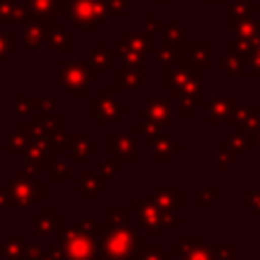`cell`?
<instances>
[{"mask_svg":"<svg viewBox=\"0 0 260 260\" xmlns=\"http://www.w3.org/2000/svg\"><path fill=\"white\" fill-rule=\"evenodd\" d=\"M144 24H146V30H150V32H154V30H162V26H165V24L156 22V20L152 18V14H146V16H144Z\"/></svg>","mask_w":260,"mask_h":260,"instance_id":"cell-27","label":"cell"},{"mask_svg":"<svg viewBox=\"0 0 260 260\" xmlns=\"http://www.w3.org/2000/svg\"><path fill=\"white\" fill-rule=\"evenodd\" d=\"M26 41H28V45H39V41H41V30H39V28H32V30H28V35H26Z\"/></svg>","mask_w":260,"mask_h":260,"instance_id":"cell-28","label":"cell"},{"mask_svg":"<svg viewBox=\"0 0 260 260\" xmlns=\"http://www.w3.org/2000/svg\"><path fill=\"white\" fill-rule=\"evenodd\" d=\"M177 150H181V146L171 140V134H162L160 132L156 136V140H154V154H156V158H160V156L162 158H169Z\"/></svg>","mask_w":260,"mask_h":260,"instance_id":"cell-14","label":"cell"},{"mask_svg":"<svg viewBox=\"0 0 260 260\" xmlns=\"http://www.w3.org/2000/svg\"><path fill=\"white\" fill-rule=\"evenodd\" d=\"M195 106H197V98H195V95H183V98H181V110H183L185 116H189V112H191Z\"/></svg>","mask_w":260,"mask_h":260,"instance_id":"cell-25","label":"cell"},{"mask_svg":"<svg viewBox=\"0 0 260 260\" xmlns=\"http://www.w3.org/2000/svg\"><path fill=\"white\" fill-rule=\"evenodd\" d=\"M228 144H234V148L242 150V148H246V136H244V134H240V132L230 134V136H228Z\"/></svg>","mask_w":260,"mask_h":260,"instance_id":"cell-26","label":"cell"},{"mask_svg":"<svg viewBox=\"0 0 260 260\" xmlns=\"http://www.w3.org/2000/svg\"><path fill=\"white\" fill-rule=\"evenodd\" d=\"M71 20H75L81 28L95 30L106 20V4L104 0H71L69 6Z\"/></svg>","mask_w":260,"mask_h":260,"instance_id":"cell-1","label":"cell"},{"mask_svg":"<svg viewBox=\"0 0 260 260\" xmlns=\"http://www.w3.org/2000/svg\"><path fill=\"white\" fill-rule=\"evenodd\" d=\"M230 53L232 55H238V57H248L250 53H252V49L256 47V43H250V41H244V39H234V41H230Z\"/></svg>","mask_w":260,"mask_h":260,"instance_id":"cell-19","label":"cell"},{"mask_svg":"<svg viewBox=\"0 0 260 260\" xmlns=\"http://www.w3.org/2000/svg\"><path fill=\"white\" fill-rule=\"evenodd\" d=\"M171 102L167 98L160 95H152L148 98L146 106H144V120L150 124H171Z\"/></svg>","mask_w":260,"mask_h":260,"instance_id":"cell-4","label":"cell"},{"mask_svg":"<svg viewBox=\"0 0 260 260\" xmlns=\"http://www.w3.org/2000/svg\"><path fill=\"white\" fill-rule=\"evenodd\" d=\"M230 28L238 22V20H242V18H248V16H252L254 14V10H256V6L254 4H250L248 0H236L234 4H230Z\"/></svg>","mask_w":260,"mask_h":260,"instance_id":"cell-12","label":"cell"},{"mask_svg":"<svg viewBox=\"0 0 260 260\" xmlns=\"http://www.w3.org/2000/svg\"><path fill=\"white\" fill-rule=\"evenodd\" d=\"M51 45H53L57 51H67V49H69V37L59 28V30H57V35H53Z\"/></svg>","mask_w":260,"mask_h":260,"instance_id":"cell-22","label":"cell"},{"mask_svg":"<svg viewBox=\"0 0 260 260\" xmlns=\"http://www.w3.org/2000/svg\"><path fill=\"white\" fill-rule=\"evenodd\" d=\"M104 4H106V10L114 14H120L126 8V0H104Z\"/></svg>","mask_w":260,"mask_h":260,"instance_id":"cell-24","label":"cell"},{"mask_svg":"<svg viewBox=\"0 0 260 260\" xmlns=\"http://www.w3.org/2000/svg\"><path fill=\"white\" fill-rule=\"evenodd\" d=\"M126 43L136 51V53H140L142 57H144V53L150 49V45H152V32L150 30H140V32H128L126 35Z\"/></svg>","mask_w":260,"mask_h":260,"instance_id":"cell-11","label":"cell"},{"mask_svg":"<svg viewBox=\"0 0 260 260\" xmlns=\"http://www.w3.org/2000/svg\"><path fill=\"white\" fill-rule=\"evenodd\" d=\"M30 6L35 8L37 14L49 16V14L55 12V8H57V0H30Z\"/></svg>","mask_w":260,"mask_h":260,"instance_id":"cell-20","label":"cell"},{"mask_svg":"<svg viewBox=\"0 0 260 260\" xmlns=\"http://www.w3.org/2000/svg\"><path fill=\"white\" fill-rule=\"evenodd\" d=\"M116 55H118L116 51H110V49H108V45H106V43H102V45H100V49H98V51H93V53L89 55V59H87V63H89V67H91V77H95L100 69H106V67L110 65V61H112Z\"/></svg>","mask_w":260,"mask_h":260,"instance_id":"cell-9","label":"cell"},{"mask_svg":"<svg viewBox=\"0 0 260 260\" xmlns=\"http://www.w3.org/2000/svg\"><path fill=\"white\" fill-rule=\"evenodd\" d=\"M236 100L234 98H213L209 102V122L211 124H221V122H234V114H236Z\"/></svg>","mask_w":260,"mask_h":260,"instance_id":"cell-5","label":"cell"},{"mask_svg":"<svg viewBox=\"0 0 260 260\" xmlns=\"http://www.w3.org/2000/svg\"><path fill=\"white\" fill-rule=\"evenodd\" d=\"M63 85L73 93H87L89 77L83 63H67L63 67Z\"/></svg>","mask_w":260,"mask_h":260,"instance_id":"cell-3","label":"cell"},{"mask_svg":"<svg viewBox=\"0 0 260 260\" xmlns=\"http://www.w3.org/2000/svg\"><path fill=\"white\" fill-rule=\"evenodd\" d=\"M158 59L162 61V65H173L177 59H181V43H169L165 45V49L158 51Z\"/></svg>","mask_w":260,"mask_h":260,"instance_id":"cell-17","label":"cell"},{"mask_svg":"<svg viewBox=\"0 0 260 260\" xmlns=\"http://www.w3.org/2000/svg\"><path fill=\"white\" fill-rule=\"evenodd\" d=\"M232 124H236V126H238V132L244 134V136H246L248 132H254V128H256V124H258L256 108L248 106V108H244V110H236Z\"/></svg>","mask_w":260,"mask_h":260,"instance_id":"cell-7","label":"cell"},{"mask_svg":"<svg viewBox=\"0 0 260 260\" xmlns=\"http://www.w3.org/2000/svg\"><path fill=\"white\" fill-rule=\"evenodd\" d=\"M191 49V61L197 69H207L209 65V43L207 41H193L189 45Z\"/></svg>","mask_w":260,"mask_h":260,"instance_id":"cell-10","label":"cell"},{"mask_svg":"<svg viewBox=\"0 0 260 260\" xmlns=\"http://www.w3.org/2000/svg\"><path fill=\"white\" fill-rule=\"evenodd\" d=\"M232 30L238 35V39H244V41H250V43H258L260 41V24L250 16L238 20L232 26Z\"/></svg>","mask_w":260,"mask_h":260,"instance_id":"cell-8","label":"cell"},{"mask_svg":"<svg viewBox=\"0 0 260 260\" xmlns=\"http://www.w3.org/2000/svg\"><path fill=\"white\" fill-rule=\"evenodd\" d=\"M98 148H95V144L93 142H89L85 136H73V146H71V152H73V156L77 158L79 154L81 156H85V154H89V152H95Z\"/></svg>","mask_w":260,"mask_h":260,"instance_id":"cell-18","label":"cell"},{"mask_svg":"<svg viewBox=\"0 0 260 260\" xmlns=\"http://www.w3.org/2000/svg\"><path fill=\"white\" fill-rule=\"evenodd\" d=\"M116 53L124 59V63H126L128 67H140V65H142V55L136 53L126 41H124V43H118V51H116Z\"/></svg>","mask_w":260,"mask_h":260,"instance_id":"cell-16","label":"cell"},{"mask_svg":"<svg viewBox=\"0 0 260 260\" xmlns=\"http://www.w3.org/2000/svg\"><path fill=\"white\" fill-rule=\"evenodd\" d=\"M116 79L120 87H140V81H142L140 67H124L116 73Z\"/></svg>","mask_w":260,"mask_h":260,"instance_id":"cell-13","label":"cell"},{"mask_svg":"<svg viewBox=\"0 0 260 260\" xmlns=\"http://www.w3.org/2000/svg\"><path fill=\"white\" fill-rule=\"evenodd\" d=\"M124 112L126 110H124V106H120L116 102V91L112 87L100 89V93L91 100V114L98 116L100 124H110Z\"/></svg>","mask_w":260,"mask_h":260,"instance_id":"cell-2","label":"cell"},{"mask_svg":"<svg viewBox=\"0 0 260 260\" xmlns=\"http://www.w3.org/2000/svg\"><path fill=\"white\" fill-rule=\"evenodd\" d=\"M248 63H250V67L254 69L256 77L260 79V41L256 43V47H254V49H252V53L248 55Z\"/></svg>","mask_w":260,"mask_h":260,"instance_id":"cell-23","label":"cell"},{"mask_svg":"<svg viewBox=\"0 0 260 260\" xmlns=\"http://www.w3.org/2000/svg\"><path fill=\"white\" fill-rule=\"evenodd\" d=\"M162 30H165V39L169 43H181V37H183L181 24H165Z\"/></svg>","mask_w":260,"mask_h":260,"instance_id":"cell-21","label":"cell"},{"mask_svg":"<svg viewBox=\"0 0 260 260\" xmlns=\"http://www.w3.org/2000/svg\"><path fill=\"white\" fill-rule=\"evenodd\" d=\"M108 142H110V152H116L120 158H134L136 142H134L132 136H128V134H110Z\"/></svg>","mask_w":260,"mask_h":260,"instance_id":"cell-6","label":"cell"},{"mask_svg":"<svg viewBox=\"0 0 260 260\" xmlns=\"http://www.w3.org/2000/svg\"><path fill=\"white\" fill-rule=\"evenodd\" d=\"M254 138H256V142L260 144V118H258V124H256V128H254Z\"/></svg>","mask_w":260,"mask_h":260,"instance_id":"cell-29","label":"cell"},{"mask_svg":"<svg viewBox=\"0 0 260 260\" xmlns=\"http://www.w3.org/2000/svg\"><path fill=\"white\" fill-rule=\"evenodd\" d=\"M219 67L223 69V71H228L230 75H234V77H246V67H244V59L242 57H238V55H228V59H219Z\"/></svg>","mask_w":260,"mask_h":260,"instance_id":"cell-15","label":"cell"},{"mask_svg":"<svg viewBox=\"0 0 260 260\" xmlns=\"http://www.w3.org/2000/svg\"><path fill=\"white\" fill-rule=\"evenodd\" d=\"M225 0H209V4H223Z\"/></svg>","mask_w":260,"mask_h":260,"instance_id":"cell-30","label":"cell"},{"mask_svg":"<svg viewBox=\"0 0 260 260\" xmlns=\"http://www.w3.org/2000/svg\"><path fill=\"white\" fill-rule=\"evenodd\" d=\"M156 4H162V2H169V0H154Z\"/></svg>","mask_w":260,"mask_h":260,"instance_id":"cell-31","label":"cell"}]
</instances>
